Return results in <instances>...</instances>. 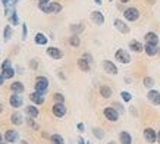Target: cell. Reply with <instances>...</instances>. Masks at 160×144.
Instances as JSON below:
<instances>
[{
	"mask_svg": "<svg viewBox=\"0 0 160 144\" xmlns=\"http://www.w3.org/2000/svg\"><path fill=\"white\" fill-rule=\"evenodd\" d=\"M38 8L43 10L44 13H60V12H62V5H60V3H56V2L38 5Z\"/></svg>",
	"mask_w": 160,
	"mask_h": 144,
	"instance_id": "obj_1",
	"label": "cell"
},
{
	"mask_svg": "<svg viewBox=\"0 0 160 144\" xmlns=\"http://www.w3.org/2000/svg\"><path fill=\"white\" fill-rule=\"evenodd\" d=\"M10 37H12V28L8 25V27H5V41H9Z\"/></svg>",
	"mask_w": 160,
	"mask_h": 144,
	"instance_id": "obj_34",
	"label": "cell"
},
{
	"mask_svg": "<svg viewBox=\"0 0 160 144\" xmlns=\"http://www.w3.org/2000/svg\"><path fill=\"white\" fill-rule=\"evenodd\" d=\"M9 103L12 107H15V109H18V107H21L22 106V97L19 96V93H15V94H12L9 99Z\"/></svg>",
	"mask_w": 160,
	"mask_h": 144,
	"instance_id": "obj_12",
	"label": "cell"
},
{
	"mask_svg": "<svg viewBox=\"0 0 160 144\" xmlns=\"http://www.w3.org/2000/svg\"><path fill=\"white\" fill-rule=\"evenodd\" d=\"M50 141H52V144H65V140L60 134H53L50 137Z\"/></svg>",
	"mask_w": 160,
	"mask_h": 144,
	"instance_id": "obj_28",
	"label": "cell"
},
{
	"mask_svg": "<svg viewBox=\"0 0 160 144\" xmlns=\"http://www.w3.org/2000/svg\"><path fill=\"white\" fill-rule=\"evenodd\" d=\"M115 58H116V60H119L121 63H125V65L131 62V56H129V53L125 52V50H122V49L116 50V53H115Z\"/></svg>",
	"mask_w": 160,
	"mask_h": 144,
	"instance_id": "obj_6",
	"label": "cell"
},
{
	"mask_svg": "<svg viewBox=\"0 0 160 144\" xmlns=\"http://www.w3.org/2000/svg\"><path fill=\"white\" fill-rule=\"evenodd\" d=\"M92 134L98 140H102L103 137H104V132H103V130H100V128H94V130H92Z\"/></svg>",
	"mask_w": 160,
	"mask_h": 144,
	"instance_id": "obj_32",
	"label": "cell"
},
{
	"mask_svg": "<svg viewBox=\"0 0 160 144\" xmlns=\"http://www.w3.org/2000/svg\"><path fill=\"white\" fill-rule=\"evenodd\" d=\"M103 69L107 72V74H112V75H116L118 74V68L116 65L113 62H110V60H103Z\"/></svg>",
	"mask_w": 160,
	"mask_h": 144,
	"instance_id": "obj_10",
	"label": "cell"
},
{
	"mask_svg": "<svg viewBox=\"0 0 160 144\" xmlns=\"http://www.w3.org/2000/svg\"><path fill=\"white\" fill-rule=\"evenodd\" d=\"M144 138H146L147 143H156V140H157V134H156V131L153 128H146L144 130Z\"/></svg>",
	"mask_w": 160,
	"mask_h": 144,
	"instance_id": "obj_7",
	"label": "cell"
},
{
	"mask_svg": "<svg viewBox=\"0 0 160 144\" xmlns=\"http://www.w3.org/2000/svg\"><path fill=\"white\" fill-rule=\"evenodd\" d=\"M144 50L148 56H156L157 52H159V47H157V44H151V43H146L144 44Z\"/></svg>",
	"mask_w": 160,
	"mask_h": 144,
	"instance_id": "obj_16",
	"label": "cell"
},
{
	"mask_svg": "<svg viewBox=\"0 0 160 144\" xmlns=\"http://www.w3.org/2000/svg\"><path fill=\"white\" fill-rule=\"evenodd\" d=\"M2 141H5V137H2V134H0V143H2Z\"/></svg>",
	"mask_w": 160,
	"mask_h": 144,
	"instance_id": "obj_47",
	"label": "cell"
},
{
	"mask_svg": "<svg viewBox=\"0 0 160 144\" xmlns=\"http://www.w3.org/2000/svg\"><path fill=\"white\" fill-rule=\"evenodd\" d=\"M107 144H116V143H113V141H110V143H107Z\"/></svg>",
	"mask_w": 160,
	"mask_h": 144,
	"instance_id": "obj_53",
	"label": "cell"
},
{
	"mask_svg": "<svg viewBox=\"0 0 160 144\" xmlns=\"http://www.w3.org/2000/svg\"><path fill=\"white\" fill-rule=\"evenodd\" d=\"M144 39H146V43L159 44V35H157L156 33H153V31H150V33H147L146 35H144Z\"/></svg>",
	"mask_w": 160,
	"mask_h": 144,
	"instance_id": "obj_18",
	"label": "cell"
},
{
	"mask_svg": "<svg viewBox=\"0 0 160 144\" xmlns=\"http://www.w3.org/2000/svg\"><path fill=\"white\" fill-rule=\"evenodd\" d=\"M27 124H28L32 130H38V124L34 121V118H29V116H28V118H27Z\"/></svg>",
	"mask_w": 160,
	"mask_h": 144,
	"instance_id": "obj_33",
	"label": "cell"
},
{
	"mask_svg": "<svg viewBox=\"0 0 160 144\" xmlns=\"http://www.w3.org/2000/svg\"><path fill=\"white\" fill-rule=\"evenodd\" d=\"M37 66H38V63L35 62V60H31V68H32V69H35Z\"/></svg>",
	"mask_w": 160,
	"mask_h": 144,
	"instance_id": "obj_41",
	"label": "cell"
},
{
	"mask_svg": "<svg viewBox=\"0 0 160 144\" xmlns=\"http://www.w3.org/2000/svg\"><path fill=\"white\" fill-rule=\"evenodd\" d=\"M123 16H125L126 21H129V22H134L140 18V10L137 9V8H128V9L123 12Z\"/></svg>",
	"mask_w": 160,
	"mask_h": 144,
	"instance_id": "obj_3",
	"label": "cell"
},
{
	"mask_svg": "<svg viewBox=\"0 0 160 144\" xmlns=\"http://www.w3.org/2000/svg\"><path fill=\"white\" fill-rule=\"evenodd\" d=\"M34 41L37 44H40V46H46V44H47V37H46L43 33H38L34 37Z\"/></svg>",
	"mask_w": 160,
	"mask_h": 144,
	"instance_id": "obj_23",
	"label": "cell"
},
{
	"mask_svg": "<svg viewBox=\"0 0 160 144\" xmlns=\"http://www.w3.org/2000/svg\"><path fill=\"white\" fill-rule=\"evenodd\" d=\"M147 99L154 106H160V93L157 90H150V91L147 93Z\"/></svg>",
	"mask_w": 160,
	"mask_h": 144,
	"instance_id": "obj_8",
	"label": "cell"
},
{
	"mask_svg": "<svg viewBox=\"0 0 160 144\" xmlns=\"http://www.w3.org/2000/svg\"><path fill=\"white\" fill-rule=\"evenodd\" d=\"M10 90L13 93H22L25 90V87L22 82H12V84H10Z\"/></svg>",
	"mask_w": 160,
	"mask_h": 144,
	"instance_id": "obj_24",
	"label": "cell"
},
{
	"mask_svg": "<svg viewBox=\"0 0 160 144\" xmlns=\"http://www.w3.org/2000/svg\"><path fill=\"white\" fill-rule=\"evenodd\" d=\"M87 144H90V143H87Z\"/></svg>",
	"mask_w": 160,
	"mask_h": 144,
	"instance_id": "obj_55",
	"label": "cell"
},
{
	"mask_svg": "<svg viewBox=\"0 0 160 144\" xmlns=\"http://www.w3.org/2000/svg\"><path fill=\"white\" fill-rule=\"evenodd\" d=\"M25 113H27V116H29V118H38L40 112L38 109H37V106H27L25 107Z\"/></svg>",
	"mask_w": 160,
	"mask_h": 144,
	"instance_id": "obj_17",
	"label": "cell"
},
{
	"mask_svg": "<svg viewBox=\"0 0 160 144\" xmlns=\"http://www.w3.org/2000/svg\"><path fill=\"white\" fill-rule=\"evenodd\" d=\"M29 100L32 101L34 105H37V106L43 105V103H44V94H43V93H38V91L31 93V94H29Z\"/></svg>",
	"mask_w": 160,
	"mask_h": 144,
	"instance_id": "obj_11",
	"label": "cell"
},
{
	"mask_svg": "<svg viewBox=\"0 0 160 144\" xmlns=\"http://www.w3.org/2000/svg\"><path fill=\"white\" fill-rule=\"evenodd\" d=\"M129 0H121V3H128Z\"/></svg>",
	"mask_w": 160,
	"mask_h": 144,
	"instance_id": "obj_50",
	"label": "cell"
},
{
	"mask_svg": "<svg viewBox=\"0 0 160 144\" xmlns=\"http://www.w3.org/2000/svg\"><path fill=\"white\" fill-rule=\"evenodd\" d=\"M91 21L94 22V24H97V25H103L104 24V16H103L102 12L94 10V12H91Z\"/></svg>",
	"mask_w": 160,
	"mask_h": 144,
	"instance_id": "obj_15",
	"label": "cell"
},
{
	"mask_svg": "<svg viewBox=\"0 0 160 144\" xmlns=\"http://www.w3.org/2000/svg\"><path fill=\"white\" fill-rule=\"evenodd\" d=\"M119 141H121V144H132L131 134L126 132V131H122L121 134H119Z\"/></svg>",
	"mask_w": 160,
	"mask_h": 144,
	"instance_id": "obj_19",
	"label": "cell"
},
{
	"mask_svg": "<svg viewBox=\"0 0 160 144\" xmlns=\"http://www.w3.org/2000/svg\"><path fill=\"white\" fill-rule=\"evenodd\" d=\"M129 47H131L132 52H137V53H140L144 50V46H142L140 41H137V40H132L131 43H129Z\"/></svg>",
	"mask_w": 160,
	"mask_h": 144,
	"instance_id": "obj_21",
	"label": "cell"
},
{
	"mask_svg": "<svg viewBox=\"0 0 160 144\" xmlns=\"http://www.w3.org/2000/svg\"><path fill=\"white\" fill-rule=\"evenodd\" d=\"M10 122L13 125H21L24 121H22V115L21 113H12V116H10Z\"/></svg>",
	"mask_w": 160,
	"mask_h": 144,
	"instance_id": "obj_27",
	"label": "cell"
},
{
	"mask_svg": "<svg viewBox=\"0 0 160 144\" xmlns=\"http://www.w3.org/2000/svg\"><path fill=\"white\" fill-rule=\"evenodd\" d=\"M79 43H81L79 37L75 35V34H72V35H71V39H69V44H71L72 47H79Z\"/></svg>",
	"mask_w": 160,
	"mask_h": 144,
	"instance_id": "obj_29",
	"label": "cell"
},
{
	"mask_svg": "<svg viewBox=\"0 0 160 144\" xmlns=\"http://www.w3.org/2000/svg\"><path fill=\"white\" fill-rule=\"evenodd\" d=\"M77 128H78V131H79V132H84V131H85V126H84L82 122H79V124L77 125Z\"/></svg>",
	"mask_w": 160,
	"mask_h": 144,
	"instance_id": "obj_39",
	"label": "cell"
},
{
	"mask_svg": "<svg viewBox=\"0 0 160 144\" xmlns=\"http://www.w3.org/2000/svg\"><path fill=\"white\" fill-rule=\"evenodd\" d=\"M84 27L82 24H75V25H71V33L72 34H75V35H79V34L84 31Z\"/></svg>",
	"mask_w": 160,
	"mask_h": 144,
	"instance_id": "obj_25",
	"label": "cell"
},
{
	"mask_svg": "<svg viewBox=\"0 0 160 144\" xmlns=\"http://www.w3.org/2000/svg\"><path fill=\"white\" fill-rule=\"evenodd\" d=\"M52 112H53V115L56 116V118H63V116L66 115V106L63 105V103H58V101H56L53 105Z\"/></svg>",
	"mask_w": 160,
	"mask_h": 144,
	"instance_id": "obj_5",
	"label": "cell"
},
{
	"mask_svg": "<svg viewBox=\"0 0 160 144\" xmlns=\"http://www.w3.org/2000/svg\"><path fill=\"white\" fill-rule=\"evenodd\" d=\"M53 97H54V100L58 101V103H65V97H63V94H60V93H56Z\"/></svg>",
	"mask_w": 160,
	"mask_h": 144,
	"instance_id": "obj_36",
	"label": "cell"
},
{
	"mask_svg": "<svg viewBox=\"0 0 160 144\" xmlns=\"http://www.w3.org/2000/svg\"><path fill=\"white\" fill-rule=\"evenodd\" d=\"M47 54H49L52 59H56V60H59V59H62V56H63V53L59 50L58 47H47Z\"/></svg>",
	"mask_w": 160,
	"mask_h": 144,
	"instance_id": "obj_14",
	"label": "cell"
},
{
	"mask_svg": "<svg viewBox=\"0 0 160 144\" xmlns=\"http://www.w3.org/2000/svg\"><path fill=\"white\" fill-rule=\"evenodd\" d=\"M8 66H10V60H9V59H6L5 62H3V65H2V69H5V68H8Z\"/></svg>",
	"mask_w": 160,
	"mask_h": 144,
	"instance_id": "obj_40",
	"label": "cell"
},
{
	"mask_svg": "<svg viewBox=\"0 0 160 144\" xmlns=\"http://www.w3.org/2000/svg\"><path fill=\"white\" fill-rule=\"evenodd\" d=\"M0 144H9V143H6V141H2V143H0Z\"/></svg>",
	"mask_w": 160,
	"mask_h": 144,
	"instance_id": "obj_52",
	"label": "cell"
},
{
	"mask_svg": "<svg viewBox=\"0 0 160 144\" xmlns=\"http://www.w3.org/2000/svg\"><path fill=\"white\" fill-rule=\"evenodd\" d=\"M5 80H6V78L3 77V75H2V74H0V87L3 85V82H5Z\"/></svg>",
	"mask_w": 160,
	"mask_h": 144,
	"instance_id": "obj_42",
	"label": "cell"
},
{
	"mask_svg": "<svg viewBox=\"0 0 160 144\" xmlns=\"http://www.w3.org/2000/svg\"><path fill=\"white\" fill-rule=\"evenodd\" d=\"M78 144H87V143H85V140H84L82 137H79V138H78Z\"/></svg>",
	"mask_w": 160,
	"mask_h": 144,
	"instance_id": "obj_43",
	"label": "cell"
},
{
	"mask_svg": "<svg viewBox=\"0 0 160 144\" xmlns=\"http://www.w3.org/2000/svg\"><path fill=\"white\" fill-rule=\"evenodd\" d=\"M142 84H144V87H147V88H151V87L154 85V80L151 77H146L142 80Z\"/></svg>",
	"mask_w": 160,
	"mask_h": 144,
	"instance_id": "obj_31",
	"label": "cell"
},
{
	"mask_svg": "<svg viewBox=\"0 0 160 144\" xmlns=\"http://www.w3.org/2000/svg\"><path fill=\"white\" fill-rule=\"evenodd\" d=\"M100 94L103 99H110L112 97V88L107 85H102L100 87Z\"/></svg>",
	"mask_w": 160,
	"mask_h": 144,
	"instance_id": "obj_22",
	"label": "cell"
},
{
	"mask_svg": "<svg viewBox=\"0 0 160 144\" xmlns=\"http://www.w3.org/2000/svg\"><path fill=\"white\" fill-rule=\"evenodd\" d=\"M28 37V28H27V24L22 25V40H27Z\"/></svg>",
	"mask_w": 160,
	"mask_h": 144,
	"instance_id": "obj_37",
	"label": "cell"
},
{
	"mask_svg": "<svg viewBox=\"0 0 160 144\" xmlns=\"http://www.w3.org/2000/svg\"><path fill=\"white\" fill-rule=\"evenodd\" d=\"M16 2H19V0H13V3H16Z\"/></svg>",
	"mask_w": 160,
	"mask_h": 144,
	"instance_id": "obj_54",
	"label": "cell"
},
{
	"mask_svg": "<svg viewBox=\"0 0 160 144\" xmlns=\"http://www.w3.org/2000/svg\"><path fill=\"white\" fill-rule=\"evenodd\" d=\"M121 96H122V99H123V101H131V99H132V94L131 93H128V91H122L121 93Z\"/></svg>",
	"mask_w": 160,
	"mask_h": 144,
	"instance_id": "obj_35",
	"label": "cell"
},
{
	"mask_svg": "<svg viewBox=\"0 0 160 144\" xmlns=\"http://www.w3.org/2000/svg\"><path fill=\"white\" fill-rule=\"evenodd\" d=\"M82 58H84V59H87V60H88L90 63L92 62V58H91V54H90V53H84V54H82Z\"/></svg>",
	"mask_w": 160,
	"mask_h": 144,
	"instance_id": "obj_38",
	"label": "cell"
},
{
	"mask_svg": "<svg viewBox=\"0 0 160 144\" xmlns=\"http://www.w3.org/2000/svg\"><path fill=\"white\" fill-rule=\"evenodd\" d=\"M9 19H10V22L13 24V27L19 25V19H18V15H16V12H15V10H12V13L9 15Z\"/></svg>",
	"mask_w": 160,
	"mask_h": 144,
	"instance_id": "obj_30",
	"label": "cell"
},
{
	"mask_svg": "<svg viewBox=\"0 0 160 144\" xmlns=\"http://www.w3.org/2000/svg\"><path fill=\"white\" fill-rule=\"evenodd\" d=\"M157 141L160 143V131H159V134H157Z\"/></svg>",
	"mask_w": 160,
	"mask_h": 144,
	"instance_id": "obj_48",
	"label": "cell"
},
{
	"mask_svg": "<svg viewBox=\"0 0 160 144\" xmlns=\"http://www.w3.org/2000/svg\"><path fill=\"white\" fill-rule=\"evenodd\" d=\"M3 112V105H0V113Z\"/></svg>",
	"mask_w": 160,
	"mask_h": 144,
	"instance_id": "obj_49",
	"label": "cell"
},
{
	"mask_svg": "<svg viewBox=\"0 0 160 144\" xmlns=\"http://www.w3.org/2000/svg\"><path fill=\"white\" fill-rule=\"evenodd\" d=\"M94 2H96L97 5H102V0H94Z\"/></svg>",
	"mask_w": 160,
	"mask_h": 144,
	"instance_id": "obj_46",
	"label": "cell"
},
{
	"mask_svg": "<svg viewBox=\"0 0 160 144\" xmlns=\"http://www.w3.org/2000/svg\"><path fill=\"white\" fill-rule=\"evenodd\" d=\"M21 144H28V141H25L24 140V141H21Z\"/></svg>",
	"mask_w": 160,
	"mask_h": 144,
	"instance_id": "obj_51",
	"label": "cell"
},
{
	"mask_svg": "<svg viewBox=\"0 0 160 144\" xmlns=\"http://www.w3.org/2000/svg\"><path fill=\"white\" fill-rule=\"evenodd\" d=\"M2 75L6 78V80H9V78H12L15 75V71H13V68L12 66H8L5 68V69H2Z\"/></svg>",
	"mask_w": 160,
	"mask_h": 144,
	"instance_id": "obj_26",
	"label": "cell"
},
{
	"mask_svg": "<svg viewBox=\"0 0 160 144\" xmlns=\"http://www.w3.org/2000/svg\"><path fill=\"white\" fill-rule=\"evenodd\" d=\"M44 3H50V0H38V5H44Z\"/></svg>",
	"mask_w": 160,
	"mask_h": 144,
	"instance_id": "obj_45",
	"label": "cell"
},
{
	"mask_svg": "<svg viewBox=\"0 0 160 144\" xmlns=\"http://www.w3.org/2000/svg\"><path fill=\"white\" fill-rule=\"evenodd\" d=\"M103 115L106 116L107 121H110V122H116L119 119V113L115 107H106L104 111H103Z\"/></svg>",
	"mask_w": 160,
	"mask_h": 144,
	"instance_id": "obj_4",
	"label": "cell"
},
{
	"mask_svg": "<svg viewBox=\"0 0 160 144\" xmlns=\"http://www.w3.org/2000/svg\"><path fill=\"white\" fill-rule=\"evenodd\" d=\"M10 2H13V0H2V3H3L5 6H8V5L10 3Z\"/></svg>",
	"mask_w": 160,
	"mask_h": 144,
	"instance_id": "obj_44",
	"label": "cell"
},
{
	"mask_svg": "<svg viewBox=\"0 0 160 144\" xmlns=\"http://www.w3.org/2000/svg\"><path fill=\"white\" fill-rule=\"evenodd\" d=\"M35 91H38V93H46V90L49 88V80L46 77H37L35 78Z\"/></svg>",
	"mask_w": 160,
	"mask_h": 144,
	"instance_id": "obj_2",
	"label": "cell"
},
{
	"mask_svg": "<svg viewBox=\"0 0 160 144\" xmlns=\"http://www.w3.org/2000/svg\"><path fill=\"white\" fill-rule=\"evenodd\" d=\"M113 24H115V28H116L119 33H122V34H128V33H129V27H128L123 21L115 19V21H113Z\"/></svg>",
	"mask_w": 160,
	"mask_h": 144,
	"instance_id": "obj_13",
	"label": "cell"
},
{
	"mask_svg": "<svg viewBox=\"0 0 160 144\" xmlns=\"http://www.w3.org/2000/svg\"><path fill=\"white\" fill-rule=\"evenodd\" d=\"M19 140V135H18V132L15 130H9V131H6L5 132V141L6 143H9V144H12V143H16Z\"/></svg>",
	"mask_w": 160,
	"mask_h": 144,
	"instance_id": "obj_9",
	"label": "cell"
},
{
	"mask_svg": "<svg viewBox=\"0 0 160 144\" xmlns=\"http://www.w3.org/2000/svg\"><path fill=\"white\" fill-rule=\"evenodd\" d=\"M78 68H79L82 72H88L90 71V62H88L87 59L79 58L78 59Z\"/></svg>",
	"mask_w": 160,
	"mask_h": 144,
	"instance_id": "obj_20",
	"label": "cell"
}]
</instances>
